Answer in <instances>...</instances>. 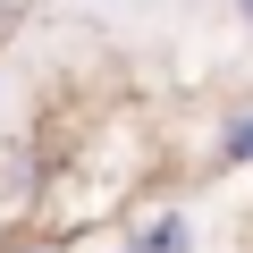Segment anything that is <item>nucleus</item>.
Instances as JSON below:
<instances>
[{
    "instance_id": "2",
    "label": "nucleus",
    "mask_w": 253,
    "mask_h": 253,
    "mask_svg": "<svg viewBox=\"0 0 253 253\" xmlns=\"http://www.w3.org/2000/svg\"><path fill=\"white\" fill-rule=\"evenodd\" d=\"M219 161H228V169H253V110H236V118L219 126Z\"/></svg>"
},
{
    "instance_id": "3",
    "label": "nucleus",
    "mask_w": 253,
    "mask_h": 253,
    "mask_svg": "<svg viewBox=\"0 0 253 253\" xmlns=\"http://www.w3.org/2000/svg\"><path fill=\"white\" fill-rule=\"evenodd\" d=\"M228 9H236V17H245V26H253V0H228Z\"/></svg>"
},
{
    "instance_id": "4",
    "label": "nucleus",
    "mask_w": 253,
    "mask_h": 253,
    "mask_svg": "<svg viewBox=\"0 0 253 253\" xmlns=\"http://www.w3.org/2000/svg\"><path fill=\"white\" fill-rule=\"evenodd\" d=\"M26 253H59V245H26Z\"/></svg>"
},
{
    "instance_id": "1",
    "label": "nucleus",
    "mask_w": 253,
    "mask_h": 253,
    "mask_svg": "<svg viewBox=\"0 0 253 253\" xmlns=\"http://www.w3.org/2000/svg\"><path fill=\"white\" fill-rule=\"evenodd\" d=\"M186 245H194V219H186V211H161V219L135 236V253H186Z\"/></svg>"
}]
</instances>
